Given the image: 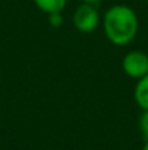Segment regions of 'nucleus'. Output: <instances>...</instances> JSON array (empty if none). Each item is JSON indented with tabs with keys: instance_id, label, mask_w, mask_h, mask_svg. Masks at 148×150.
Wrapping results in <instances>:
<instances>
[{
	"instance_id": "f257e3e1",
	"label": "nucleus",
	"mask_w": 148,
	"mask_h": 150,
	"mask_svg": "<svg viewBox=\"0 0 148 150\" xmlns=\"http://www.w3.org/2000/svg\"><path fill=\"white\" fill-rule=\"evenodd\" d=\"M140 21L135 10L126 4L109 7L103 16V31L107 41L116 47H125L132 42L138 34Z\"/></svg>"
},
{
	"instance_id": "f03ea898",
	"label": "nucleus",
	"mask_w": 148,
	"mask_h": 150,
	"mask_svg": "<svg viewBox=\"0 0 148 150\" xmlns=\"http://www.w3.org/2000/svg\"><path fill=\"white\" fill-rule=\"evenodd\" d=\"M100 23V15L95 4L81 3L73 13V25L81 34H92Z\"/></svg>"
},
{
	"instance_id": "7ed1b4c3",
	"label": "nucleus",
	"mask_w": 148,
	"mask_h": 150,
	"mask_svg": "<svg viewBox=\"0 0 148 150\" xmlns=\"http://www.w3.org/2000/svg\"><path fill=\"white\" fill-rule=\"evenodd\" d=\"M122 70L132 79H141L148 74V54L140 50L126 52L122 58Z\"/></svg>"
},
{
	"instance_id": "20e7f679",
	"label": "nucleus",
	"mask_w": 148,
	"mask_h": 150,
	"mask_svg": "<svg viewBox=\"0 0 148 150\" xmlns=\"http://www.w3.org/2000/svg\"><path fill=\"white\" fill-rule=\"evenodd\" d=\"M134 99L142 111L148 109V74L137 80L134 89Z\"/></svg>"
},
{
	"instance_id": "39448f33",
	"label": "nucleus",
	"mask_w": 148,
	"mask_h": 150,
	"mask_svg": "<svg viewBox=\"0 0 148 150\" xmlns=\"http://www.w3.org/2000/svg\"><path fill=\"white\" fill-rule=\"evenodd\" d=\"M35 6L44 12V13H54V12H62L67 6V0H34Z\"/></svg>"
},
{
	"instance_id": "423d86ee",
	"label": "nucleus",
	"mask_w": 148,
	"mask_h": 150,
	"mask_svg": "<svg viewBox=\"0 0 148 150\" xmlns=\"http://www.w3.org/2000/svg\"><path fill=\"white\" fill-rule=\"evenodd\" d=\"M48 22H49V25L54 26V28H60V26H62V23H64L62 12H54V13H49L48 15Z\"/></svg>"
},
{
	"instance_id": "0eeeda50",
	"label": "nucleus",
	"mask_w": 148,
	"mask_h": 150,
	"mask_svg": "<svg viewBox=\"0 0 148 150\" xmlns=\"http://www.w3.org/2000/svg\"><path fill=\"white\" fill-rule=\"evenodd\" d=\"M140 130H141V133H142V136H144V139L148 140V109L145 111H142V114H141V117H140Z\"/></svg>"
},
{
	"instance_id": "6e6552de",
	"label": "nucleus",
	"mask_w": 148,
	"mask_h": 150,
	"mask_svg": "<svg viewBox=\"0 0 148 150\" xmlns=\"http://www.w3.org/2000/svg\"><path fill=\"white\" fill-rule=\"evenodd\" d=\"M83 3H90V4H97L99 1H102V0H81Z\"/></svg>"
},
{
	"instance_id": "1a4fd4ad",
	"label": "nucleus",
	"mask_w": 148,
	"mask_h": 150,
	"mask_svg": "<svg viewBox=\"0 0 148 150\" xmlns=\"http://www.w3.org/2000/svg\"><path fill=\"white\" fill-rule=\"evenodd\" d=\"M141 150H148V140H145V143H144V146H142Z\"/></svg>"
},
{
	"instance_id": "9d476101",
	"label": "nucleus",
	"mask_w": 148,
	"mask_h": 150,
	"mask_svg": "<svg viewBox=\"0 0 148 150\" xmlns=\"http://www.w3.org/2000/svg\"><path fill=\"white\" fill-rule=\"evenodd\" d=\"M145 1H147V3H148V0H145Z\"/></svg>"
}]
</instances>
